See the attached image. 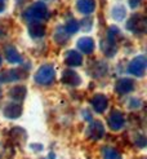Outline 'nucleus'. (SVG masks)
<instances>
[{
    "label": "nucleus",
    "mask_w": 147,
    "mask_h": 159,
    "mask_svg": "<svg viewBox=\"0 0 147 159\" xmlns=\"http://www.w3.org/2000/svg\"><path fill=\"white\" fill-rule=\"evenodd\" d=\"M22 17L27 22H41L49 18V11L46 4L43 2H36L23 12Z\"/></svg>",
    "instance_id": "f257e3e1"
},
{
    "label": "nucleus",
    "mask_w": 147,
    "mask_h": 159,
    "mask_svg": "<svg viewBox=\"0 0 147 159\" xmlns=\"http://www.w3.org/2000/svg\"><path fill=\"white\" fill-rule=\"evenodd\" d=\"M34 79L40 85H50L56 80V70L49 63H45L36 70Z\"/></svg>",
    "instance_id": "f03ea898"
},
{
    "label": "nucleus",
    "mask_w": 147,
    "mask_h": 159,
    "mask_svg": "<svg viewBox=\"0 0 147 159\" xmlns=\"http://www.w3.org/2000/svg\"><path fill=\"white\" fill-rule=\"evenodd\" d=\"M125 27L133 34H145L147 29L146 17L141 13H136L127 21Z\"/></svg>",
    "instance_id": "7ed1b4c3"
},
{
    "label": "nucleus",
    "mask_w": 147,
    "mask_h": 159,
    "mask_svg": "<svg viewBox=\"0 0 147 159\" xmlns=\"http://www.w3.org/2000/svg\"><path fill=\"white\" fill-rule=\"evenodd\" d=\"M28 73L23 69H12V70H4L0 73V84L3 83H13V82H19L26 79Z\"/></svg>",
    "instance_id": "20e7f679"
},
{
    "label": "nucleus",
    "mask_w": 147,
    "mask_h": 159,
    "mask_svg": "<svg viewBox=\"0 0 147 159\" xmlns=\"http://www.w3.org/2000/svg\"><path fill=\"white\" fill-rule=\"evenodd\" d=\"M146 66H147V60L145 56H137L129 62L128 66V73L134 75L137 78H142L146 73Z\"/></svg>",
    "instance_id": "39448f33"
},
{
    "label": "nucleus",
    "mask_w": 147,
    "mask_h": 159,
    "mask_svg": "<svg viewBox=\"0 0 147 159\" xmlns=\"http://www.w3.org/2000/svg\"><path fill=\"white\" fill-rule=\"evenodd\" d=\"M107 125L111 131L118 132V131L123 129L124 125H125V116H124V114L121 113V111L112 110L111 114L107 118Z\"/></svg>",
    "instance_id": "423d86ee"
},
{
    "label": "nucleus",
    "mask_w": 147,
    "mask_h": 159,
    "mask_svg": "<svg viewBox=\"0 0 147 159\" xmlns=\"http://www.w3.org/2000/svg\"><path fill=\"white\" fill-rule=\"evenodd\" d=\"M85 133H87V137H89L90 140L98 141L105 136V125L102 124V122H99V120H93L87 127Z\"/></svg>",
    "instance_id": "0eeeda50"
},
{
    "label": "nucleus",
    "mask_w": 147,
    "mask_h": 159,
    "mask_svg": "<svg viewBox=\"0 0 147 159\" xmlns=\"http://www.w3.org/2000/svg\"><path fill=\"white\" fill-rule=\"evenodd\" d=\"M134 88H136L134 80L133 79H129V78H121L115 84V91L118 94H120V96H124V94L133 92Z\"/></svg>",
    "instance_id": "6e6552de"
},
{
    "label": "nucleus",
    "mask_w": 147,
    "mask_h": 159,
    "mask_svg": "<svg viewBox=\"0 0 147 159\" xmlns=\"http://www.w3.org/2000/svg\"><path fill=\"white\" fill-rule=\"evenodd\" d=\"M90 105L94 109L96 113L102 114V113H105L108 106V98L102 93H97L90 98Z\"/></svg>",
    "instance_id": "1a4fd4ad"
},
{
    "label": "nucleus",
    "mask_w": 147,
    "mask_h": 159,
    "mask_svg": "<svg viewBox=\"0 0 147 159\" xmlns=\"http://www.w3.org/2000/svg\"><path fill=\"white\" fill-rule=\"evenodd\" d=\"M22 105L19 102H9V104H6L3 109V115L8 119H17L21 116L22 114Z\"/></svg>",
    "instance_id": "9d476101"
},
{
    "label": "nucleus",
    "mask_w": 147,
    "mask_h": 159,
    "mask_svg": "<svg viewBox=\"0 0 147 159\" xmlns=\"http://www.w3.org/2000/svg\"><path fill=\"white\" fill-rule=\"evenodd\" d=\"M63 61L70 67H77V66L83 65V56H81L80 52H77L75 49H70V51L66 52Z\"/></svg>",
    "instance_id": "9b49d317"
},
{
    "label": "nucleus",
    "mask_w": 147,
    "mask_h": 159,
    "mask_svg": "<svg viewBox=\"0 0 147 159\" xmlns=\"http://www.w3.org/2000/svg\"><path fill=\"white\" fill-rule=\"evenodd\" d=\"M62 83L67 84V85H71V87H77L81 84V76L76 73L75 70H65L62 73Z\"/></svg>",
    "instance_id": "f8f14e48"
},
{
    "label": "nucleus",
    "mask_w": 147,
    "mask_h": 159,
    "mask_svg": "<svg viewBox=\"0 0 147 159\" xmlns=\"http://www.w3.org/2000/svg\"><path fill=\"white\" fill-rule=\"evenodd\" d=\"M107 63L105 62H101V61H93L92 62V65L89 66L88 71H89V74L92 76H94V78H101V76H103L107 74Z\"/></svg>",
    "instance_id": "ddd939ff"
},
{
    "label": "nucleus",
    "mask_w": 147,
    "mask_h": 159,
    "mask_svg": "<svg viewBox=\"0 0 147 159\" xmlns=\"http://www.w3.org/2000/svg\"><path fill=\"white\" fill-rule=\"evenodd\" d=\"M77 49L85 54L93 53V51H94V40L89 36L80 38L79 40H77Z\"/></svg>",
    "instance_id": "4468645a"
},
{
    "label": "nucleus",
    "mask_w": 147,
    "mask_h": 159,
    "mask_svg": "<svg viewBox=\"0 0 147 159\" xmlns=\"http://www.w3.org/2000/svg\"><path fill=\"white\" fill-rule=\"evenodd\" d=\"M28 34L31 38L39 39L45 35V25L43 22H30L28 25Z\"/></svg>",
    "instance_id": "2eb2a0df"
},
{
    "label": "nucleus",
    "mask_w": 147,
    "mask_h": 159,
    "mask_svg": "<svg viewBox=\"0 0 147 159\" xmlns=\"http://www.w3.org/2000/svg\"><path fill=\"white\" fill-rule=\"evenodd\" d=\"M76 9L83 14H90L96 9V0H77Z\"/></svg>",
    "instance_id": "dca6fc26"
},
{
    "label": "nucleus",
    "mask_w": 147,
    "mask_h": 159,
    "mask_svg": "<svg viewBox=\"0 0 147 159\" xmlns=\"http://www.w3.org/2000/svg\"><path fill=\"white\" fill-rule=\"evenodd\" d=\"M101 48H102V52L105 53V56L108 58L114 57V56L118 53V45H116V43L107 38H106V40L101 43Z\"/></svg>",
    "instance_id": "f3484780"
},
{
    "label": "nucleus",
    "mask_w": 147,
    "mask_h": 159,
    "mask_svg": "<svg viewBox=\"0 0 147 159\" xmlns=\"http://www.w3.org/2000/svg\"><path fill=\"white\" fill-rule=\"evenodd\" d=\"M26 93H27V88L25 85H14L9 91V97L17 102H21L25 100Z\"/></svg>",
    "instance_id": "a211bd4d"
},
{
    "label": "nucleus",
    "mask_w": 147,
    "mask_h": 159,
    "mask_svg": "<svg viewBox=\"0 0 147 159\" xmlns=\"http://www.w3.org/2000/svg\"><path fill=\"white\" fill-rule=\"evenodd\" d=\"M5 58L8 62L11 63H21L23 60H22V56L19 54V52L14 48V47H6L5 48Z\"/></svg>",
    "instance_id": "6ab92c4d"
},
{
    "label": "nucleus",
    "mask_w": 147,
    "mask_h": 159,
    "mask_svg": "<svg viewBox=\"0 0 147 159\" xmlns=\"http://www.w3.org/2000/svg\"><path fill=\"white\" fill-rule=\"evenodd\" d=\"M68 38H70V35L67 34V31L65 30L63 26H58L56 29V31H54V34H53L54 42L58 43V44H66Z\"/></svg>",
    "instance_id": "aec40b11"
},
{
    "label": "nucleus",
    "mask_w": 147,
    "mask_h": 159,
    "mask_svg": "<svg viewBox=\"0 0 147 159\" xmlns=\"http://www.w3.org/2000/svg\"><path fill=\"white\" fill-rule=\"evenodd\" d=\"M127 17V9L124 5H116L112 9V18L115 21H124Z\"/></svg>",
    "instance_id": "412c9836"
},
{
    "label": "nucleus",
    "mask_w": 147,
    "mask_h": 159,
    "mask_svg": "<svg viewBox=\"0 0 147 159\" xmlns=\"http://www.w3.org/2000/svg\"><path fill=\"white\" fill-rule=\"evenodd\" d=\"M63 27H65V30L67 31V34H68V35H72V34H75V33H77V31H79V29H80V23L77 22L76 20L71 18V20H68V21L66 22V25H65Z\"/></svg>",
    "instance_id": "4be33fe9"
},
{
    "label": "nucleus",
    "mask_w": 147,
    "mask_h": 159,
    "mask_svg": "<svg viewBox=\"0 0 147 159\" xmlns=\"http://www.w3.org/2000/svg\"><path fill=\"white\" fill-rule=\"evenodd\" d=\"M102 155L103 159H121V155L112 148H103L102 149Z\"/></svg>",
    "instance_id": "5701e85b"
},
{
    "label": "nucleus",
    "mask_w": 147,
    "mask_h": 159,
    "mask_svg": "<svg viewBox=\"0 0 147 159\" xmlns=\"http://www.w3.org/2000/svg\"><path fill=\"white\" fill-rule=\"evenodd\" d=\"M107 39H110V40L118 43V39H121L120 30L116 26H110L108 27V31H107Z\"/></svg>",
    "instance_id": "b1692460"
},
{
    "label": "nucleus",
    "mask_w": 147,
    "mask_h": 159,
    "mask_svg": "<svg viewBox=\"0 0 147 159\" xmlns=\"http://www.w3.org/2000/svg\"><path fill=\"white\" fill-rule=\"evenodd\" d=\"M134 142H136V144H137L139 148H145V146H146V137H145V134H141V133L136 134Z\"/></svg>",
    "instance_id": "393cba45"
},
{
    "label": "nucleus",
    "mask_w": 147,
    "mask_h": 159,
    "mask_svg": "<svg viewBox=\"0 0 147 159\" xmlns=\"http://www.w3.org/2000/svg\"><path fill=\"white\" fill-rule=\"evenodd\" d=\"M92 23H93V21H92L90 18H88V20H84V22H83V27H84L85 30H90V27H92Z\"/></svg>",
    "instance_id": "a878e982"
},
{
    "label": "nucleus",
    "mask_w": 147,
    "mask_h": 159,
    "mask_svg": "<svg viewBox=\"0 0 147 159\" xmlns=\"http://www.w3.org/2000/svg\"><path fill=\"white\" fill-rule=\"evenodd\" d=\"M133 105H130V107H133V109H138V107H141V100H138V98H133L130 101Z\"/></svg>",
    "instance_id": "bb28decb"
},
{
    "label": "nucleus",
    "mask_w": 147,
    "mask_h": 159,
    "mask_svg": "<svg viewBox=\"0 0 147 159\" xmlns=\"http://www.w3.org/2000/svg\"><path fill=\"white\" fill-rule=\"evenodd\" d=\"M141 2L142 0H128V3H129V5H130V8H137L139 4H141Z\"/></svg>",
    "instance_id": "cd10ccee"
},
{
    "label": "nucleus",
    "mask_w": 147,
    "mask_h": 159,
    "mask_svg": "<svg viewBox=\"0 0 147 159\" xmlns=\"http://www.w3.org/2000/svg\"><path fill=\"white\" fill-rule=\"evenodd\" d=\"M5 9V0H0V13Z\"/></svg>",
    "instance_id": "c85d7f7f"
},
{
    "label": "nucleus",
    "mask_w": 147,
    "mask_h": 159,
    "mask_svg": "<svg viewBox=\"0 0 147 159\" xmlns=\"http://www.w3.org/2000/svg\"><path fill=\"white\" fill-rule=\"evenodd\" d=\"M0 65H2V57H0Z\"/></svg>",
    "instance_id": "c756f323"
},
{
    "label": "nucleus",
    "mask_w": 147,
    "mask_h": 159,
    "mask_svg": "<svg viewBox=\"0 0 147 159\" xmlns=\"http://www.w3.org/2000/svg\"><path fill=\"white\" fill-rule=\"evenodd\" d=\"M0 93H2V88H0Z\"/></svg>",
    "instance_id": "7c9ffc66"
}]
</instances>
